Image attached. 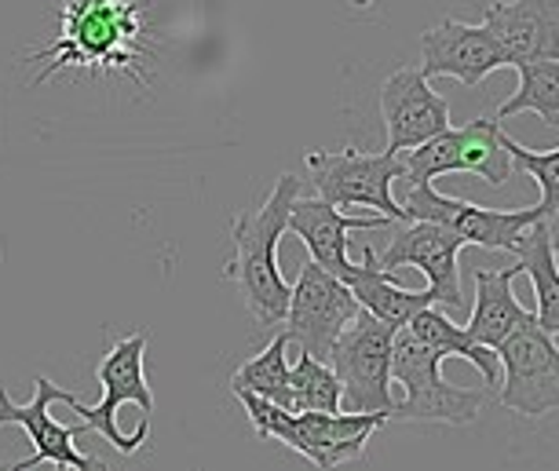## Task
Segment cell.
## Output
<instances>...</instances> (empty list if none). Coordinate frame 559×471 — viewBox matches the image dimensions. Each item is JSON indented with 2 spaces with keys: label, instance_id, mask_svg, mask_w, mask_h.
I'll return each mask as SVG.
<instances>
[{
  "label": "cell",
  "instance_id": "13",
  "mask_svg": "<svg viewBox=\"0 0 559 471\" xmlns=\"http://www.w3.org/2000/svg\"><path fill=\"white\" fill-rule=\"evenodd\" d=\"M464 242L453 230L439 227V224H425V219H409L403 224V230L388 242V249L377 256V264L384 270L395 267H417L425 270L428 278V292L436 300V307L461 311L464 307V292H461V256Z\"/></svg>",
  "mask_w": 559,
  "mask_h": 471
},
{
  "label": "cell",
  "instance_id": "29",
  "mask_svg": "<svg viewBox=\"0 0 559 471\" xmlns=\"http://www.w3.org/2000/svg\"><path fill=\"white\" fill-rule=\"evenodd\" d=\"M0 468H8V464H0Z\"/></svg>",
  "mask_w": 559,
  "mask_h": 471
},
{
  "label": "cell",
  "instance_id": "6",
  "mask_svg": "<svg viewBox=\"0 0 559 471\" xmlns=\"http://www.w3.org/2000/svg\"><path fill=\"white\" fill-rule=\"evenodd\" d=\"M392 343L395 329L366 311H358L352 326L336 337L330 370L341 381V413L392 416Z\"/></svg>",
  "mask_w": 559,
  "mask_h": 471
},
{
  "label": "cell",
  "instance_id": "22",
  "mask_svg": "<svg viewBox=\"0 0 559 471\" xmlns=\"http://www.w3.org/2000/svg\"><path fill=\"white\" fill-rule=\"evenodd\" d=\"M520 70V88L512 99L501 102V110L493 113V121H509L515 113H537L545 124L559 129V59L545 62H523Z\"/></svg>",
  "mask_w": 559,
  "mask_h": 471
},
{
  "label": "cell",
  "instance_id": "12",
  "mask_svg": "<svg viewBox=\"0 0 559 471\" xmlns=\"http://www.w3.org/2000/svg\"><path fill=\"white\" fill-rule=\"evenodd\" d=\"M556 337L531 322L498 343V362L504 373L501 406L523 416H545L559 410V348Z\"/></svg>",
  "mask_w": 559,
  "mask_h": 471
},
{
  "label": "cell",
  "instance_id": "15",
  "mask_svg": "<svg viewBox=\"0 0 559 471\" xmlns=\"http://www.w3.org/2000/svg\"><path fill=\"white\" fill-rule=\"evenodd\" d=\"M501 67H504L501 48L483 23L472 26V23H457V19H447V23L431 26L420 37V73L428 81L457 77L464 88H476Z\"/></svg>",
  "mask_w": 559,
  "mask_h": 471
},
{
  "label": "cell",
  "instance_id": "20",
  "mask_svg": "<svg viewBox=\"0 0 559 471\" xmlns=\"http://www.w3.org/2000/svg\"><path fill=\"white\" fill-rule=\"evenodd\" d=\"M520 267L523 275L531 278L534 297H537V326H542L548 337H559V267L552 256V245H548V230H545V216L537 219L534 227H526L520 249Z\"/></svg>",
  "mask_w": 559,
  "mask_h": 471
},
{
  "label": "cell",
  "instance_id": "25",
  "mask_svg": "<svg viewBox=\"0 0 559 471\" xmlns=\"http://www.w3.org/2000/svg\"><path fill=\"white\" fill-rule=\"evenodd\" d=\"M501 143L512 157V169H523L534 176L537 191H542V202H537L542 216L556 213L559 208V146L556 150H526V146L515 143L509 132H501Z\"/></svg>",
  "mask_w": 559,
  "mask_h": 471
},
{
  "label": "cell",
  "instance_id": "24",
  "mask_svg": "<svg viewBox=\"0 0 559 471\" xmlns=\"http://www.w3.org/2000/svg\"><path fill=\"white\" fill-rule=\"evenodd\" d=\"M289 413H341V381L330 370V362L300 354L289 365Z\"/></svg>",
  "mask_w": 559,
  "mask_h": 471
},
{
  "label": "cell",
  "instance_id": "18",
  "mask_svg": "<svg viewBox=\"0 0 559 471\" xmlns=\"http://www.w3.org/2000/svg\"><path fill=\"white\" fill-rule=\"evenodd\" d=\"M523 275L520 264L501 267V270H476V307L464 333L483 348L498 351V343H504L515 329L531 326L534 311H526L512 292V281Z\"/></svg>",
  "mask_w": 559,
  "mask_h": 471
},
{
  "label": "cell",
  "instance_id": "17",
  "mask_svg": "<svg viewBox=\"0 0 559 471\" xmlns=\"http://www.w3.org/2000/svg\"><path fill=\"white\" fill-rule=\"evenodd\" d=\"M392 227L388 216H347L336 205L322 202V197H297L289 208V227L293 234L308 245L311 259L330 275L344 278L352 270V259H347V234L352 230H381Z\"/></svg>",
  "mask_w": 559,
  "mask_h": 471
},
{
  "label": "cell",
  "instance_id": "21",
  "mask_svg": "<svg viewBox=\"0 0 559 471\" xmlns=\"http://www.w3.org/2000/svg\"><path fill=\"white\" fill-rule=\"evenodd\" d=\"M406 329L414 333L420 343H428L431 351H439L442 359H464V362H472L483 373V381H487V384H493L501 376L498 351L483 348V343L472 340L461 326H453V322L436 307V303H431V307H425V311H417L414 318L406 322Z\"/></svg>",
  "mask_w": 559,
  "mask_h": 471
},
{
  "label": "cell",
  "instance_id": "5",
  "mask_svg": "<svg viewBox=\"0 0 559 471\" xmlns=\"http://www.w3.org/2000/svg\"><path fill=\"white\" fill-rule=\"evenodd\" d=\"M442 354L420 343L406 326L395 329L392 381L403 384L406 399L395 402L388 421H428V424H472L483 410V391L453 387L442 381Z\"/></svg>",
  "mask_w": 559,
  "mask_h": 471
},
{
  "label": "cell",
  "instance_id": "26",
  "mask_svg": "<svg viewBox=\"0 0 559 471\" xmlns=\"http://www.w3.org/2000/svg\"><path fill=\"white\" fill-rule=\"evenodd\" d=\"M545 230H548V245H552V256H556V267H559V208L545 216Z\"/></svg>",
  "mask_w": 559,
  "mask_h": 471
},
{
  "label": "cell",
  "instance_id": "9",
  "mask_svg": "<svg viewBox=\"0 0 559 471\" xmlns=\"http://www.w3.org/2000/svg\"><path fill=\"white\" fill-rule=\"evenodd\" d=\"M78 399L81 395L62 391V387L51 384L48 376H37L34 381V399H29L26 406L12 402L4 387H0V427L19 424L29 435V443H34V454H29L26 460H19V464H8V471H34L40 464H56L59 471H110L107 460L81 454L78 443H73V438H78L81 432H88V427L84 424L67 427L51 416V406L56 402L73 406Z\"/></svg>",
  "mask_w": 559,
  "mask_h": 471
},
{
  "label": "cell",
  "instance_id": "8",
  "mask_svg": "<svg viewBox=\"0 0 559 471\" xmlns=\"http://www.w3.org/2000/svg\"><path fill=\"white\" fill-rule=\"evenodd\" d=\"M403 180L409 183H431L450 172L479 176L483 183L501 186L512 176V157L501 143V124L490 118H479L464 129H447L436 140L414 146L403 157Z\"/></svg>",
  "mask_w": 559,
  "mask_h": 471
},
{
  "label": "cell",
  "instance_id": "3",
  "mask_svg": "<svg viewBox=\"0 0 559 471\" xmlns=\"http://www.w3.org/2000/svg\"><path fill=\"white\" fill-rule=\"evenodd\" d=\"M143 359H146V333H132V337L118 340L103 354L96 370L103 399L96 406H84L81 399L70 406L73 413H81V424L88 432L103 435L124 457L140 454L143 443L151 438L154 391L146 384Z\"/></svg>",
  "mask_w": 559,
  "mask_h": 471
},
{
  "label": "cell",
  "instance_id": "4",
  "mask_svg": "<svg viewBox=\"0 0 559 471\" xmlns=\"http://www.w3.org/2000/svg\"><path fill=\"white\" fill-rule=\"evenodd\" d=\"M246 406L252 427L260 438L289 446L293 454L311 460L319 471H336L347 460L366 454V443L381 427L384 413H289L274 402H263L249 391H235Z\"/></svg>",
  "mask_w": 559,
  "mask_h": 471
},
{
  "label": "cell",
  "instance_id": "28",
  "mask_svg": "<svg viewBox=\"0 0 559 471\" xmlns=\"http://www.w3.org/2000/svg\"><path fill=\"white\" fill-rule=\"evenodd\" d=\"M0 471H8V468H0Z\"/></svg>",
  "mask_w": 559,
  "mask_h": 471
},
{
  "label": "cell",
  "instance_id": "11",
  "mask_svg": "<svg viewBox=\"0 0 559 471\" xmlns=\"http://www.w3.org/2000/svg\"><path fill=\"white\" fill-rule=\"evenodd\" d=\"M358 311L362 307L352 297V289L330 270H322L314 259H308L289 289L286 337L289 343H300V354L330 362L336 337L352 326Z\"/></svg>",
  "mask_w": 559,
  "mask_h": 471
},
{
  "label": "cell",
  "instance_id": "27",
  "mask_svg": "<svg viewBox=\"0 0 559 471\" xmlns=\"http://www.w3.org/2000/svg\"><path fill=\"white\" fill-rule=\"evenodd\" d=\"M347 4H352V8H373L377 0H347Z\"/></svg>",
  "mask_w": 559,
  "mask_h": 471
},
{
  "label": "cell",
  "instance_id": "7",
  "mask_svg": "<svg viewBox=\"0 0 559 471\" xmlns=\"http://www.w3.org/2000/svg\"><path fill=\"white\" fill-rule=\"evenodd\" d=\"M308 176L322 202L336 208H373L392 224H406V208L392 197V183L403 180V154H362V150H308Z\"/></svg>",
  "mask_w": 559,
  "mask_h": 471
},
{
  "label": "cell",
  "instance_id": "14",
  "mask_svg": "<svg viewBox=\"0 0 559 471\" xmlns=\"http://www.w3.org/2000/svg\"><path fill=\"white\" fill-rule=\"evenodd\" d=\"M381 118L388 129V154H406L450 129V102L428 85L417 67H403L381 85Z\"/></svg>",
  "mask_w": 559,
  "mask_h": 471
},
{
  "label": "cell",
  "instance_id": "16",
  "mask_svg": "<svg viewBox=\"0 0 559 471\" xmlns=\"http://www.w3.org/2000/svg\"><path fill=\"white\" fill-rule=\"evenodd\" d=\"M483 26L498 40L504 67L559 59V0H498L487 4Z\"/></svg>",
  "mask_w": 559,
  "mask_h": 471
},
{
  "label": "cell",
  "instance_id": "19",
  "mask_svg": "<svg viewBox=\"0 0 559 471\" xmlns=\"http://www.w3.org/2000/svg\"><path fill=\"white\" fill-rule=\"evenodd\" d=\"M341 281L352 289L358 307H362L366 314H373V318H381L384 326H392V329H403L417 311H425L436 303L428 289L414 292V289L399 286L392 270H384L381 264H377L373 249H362V264H352V270H347Z\"/></svg>",
  "mask_w": 559,
  "mask_h": 471
},
{
  "label": "cell",
  "instance_id": "1",
  "mask_svg": "<svg viewBox=\"0 0 559 471\" xmlns=\"http://www.w3.org/2000/svg\"><path fill=\"white\" fill-rule=\"evenodd\" d=\"M48 62L34 77V85L51 81L59 70H88V73H129L146 88V45L143 4L140 0H67L62 4V26L56 45L26 56Z\"/></svg>",
  "mask_w": 559,
  "mask_h": 471
},
{
  "label": "cell",
  "instance_id": "23",
  "mask_svg": "<svg viewBox=\"0 0 559 471\" xmlns=\"http://www.w3.org/2000/svg\"><path fill=\"white\" fill-rule=\"evenodd\" d=\"M286 348H289V337L286 333H278V337H274L257 359H249L235 376H230V391H249L263 402H274V406H282V410H289L293 391H289Z\"/></svg>",
  "mask_w": 559,
  "mask_h": 471
},
{
  "label": "cell",
  "instance_id": "10",
  "mask_svg": "<svg viewBox=\"0 0 559 471\" xmlns=\"http://www.w3.org/2000/svg\"><path fill=\"white\" fill-rule=\"evenodd\" d=\"M406 224L409 219H425V224H439L453 230L464 245H483L498 249V253H515L526 234V227H534L542 219V208H483L461 197L439 194L431 183H409L406 194Z\"/></svg>",
  "mask_w": 559,
  "mask_h": 471
},
{
  "label": "cell",
  "instance_id": "2",
  "mask_svg": "<svg viewBox=\"0 0 559 471\" xmlns=\"http://www.w3.org/2000/svg\"><path fill=\"white\" fill-rule=\"evenodd\" d=\"M300 197V180L293 172L278 176L274 191L260 208H246L230 219V253L224 278L235 281L252 318L263 329L282 326L289 311V281L278 270V242L289 227V208Z\"/></svg>",
  "mask_w": 559,
  "mask_h": 471
}]
</instances>
